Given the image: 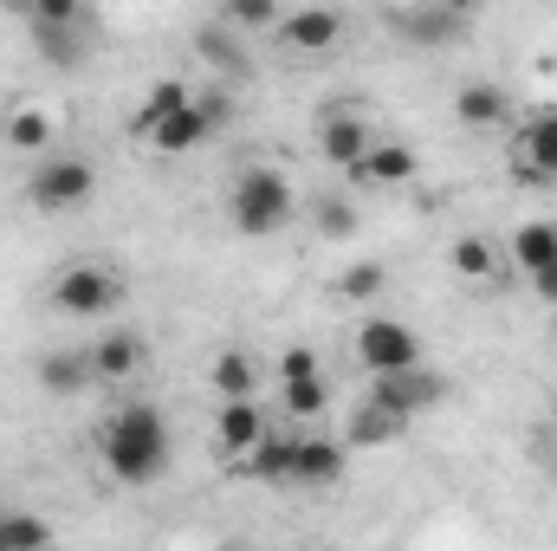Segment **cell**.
I'll use <instances>...</instances> for the list:
<instances>
[{
	"label": "cell",
	"instance_id": "obj_1",
	"mask_svg": "<svg viewBox=\"0 0 557 551\" xmlns=\"http://www.w3.org/2000/svg\"><path fill=\"white\" fill-rule=\"evenodd\" d=\"M98 454H104L111 480H124V487H156V480L169 474V461H175V441H169V421H162L156 403H124V409L104 421Z\"/></svg>",
	"mask_w": 557,
	"mask_h": 551
},
{
	"label": "cell",
	"instance_id": "obj_2",
	"mask_svg": "<svg viewBox=\"0 0 557 551\" xmlns=\"http://www.w3.org/2000/svg\"><path fill=\"white\" fill-rule=\"evenodd\" d=\"M227 215H234V228L240 234H253V241H267L278 234L285 221H292V182H285V169H247L234 188H227Z\"/></svg>",
	"mask_w": 557,
	"mask_h": 551
},
{
	"label": "cell",
	"instance_id": "obj_3",
	"mask_svg": "<svg viewBox=\"0 0 557 551\" xmlns=\"http://www.w3.org/2000/svg\"><path fill=\"white\" fill-rule=\"evenodd\" d=\"M91 195H98V169H91V156H72V149L46 156V162L33 169V182H26V201H33L39 215H72V208H85Z\"/></svg>",
	"mask_w": 557,
	"mask_h": 551
},
{
	"label": "cell",
	"instance_id": "obj_4",
	"mask_svg": "<svg viewBox=\"0 0 557 551\" xmlns=\"http://www.w3.org/2000/svg\"><path fill=\"white\" fill-rule=\"evenodd\" d=\"M227 118H234L227 91H214V98H188V105H175L169 118H156V124L143 131V143H149L156 156H188V149H201V143L214 137Z\"/></svg>",
	"mask_w": 557,
	"mask_h": 551
},
{
	"label": "cell",
	"instance_id": "obj_5",
	"mask_svg": "<svg viewBox=\"0 0 557 551\" xmlns=\"http://www.w3.org/2000/svg\"><path fill=\"white\" fill-rule=\"evenodd\" d=\"M117 273L111 267H65V273L52 279V311H65V318H98V311H111L117 305Z\"/></svg>",
	"mask_w": 557,
	"mask_h": 551
},
{
	"label": "cell",
	"instance_id": "obj_6",
	"mask_svg": "<svg viewBox=\"0 0 557 551\" xmlns=\"http://www.w3.org/2000/svg\"><path fill=\"white\" fill-rule=\"evenodd\" d=\"M357 357H363V370H370V377L421 364V338H416V325H403V318H370V325L357 331Z\"/></svg>",
	"mask_w": 557,
	"mask_h": 551
},
{
	"label": "cell",
	"instance_id": "obj_7",
	"mask_svg": "<svg viewBox=\"0 0 557 551\" xmlns=\"http://www.w3.org/2000/svg\"><path fill=\"white\" fill-rule=\"evenodd\" d=\"M441 396H447V377H428L421 364H409V370H383V377H370V403L396 409L403 421H416L421 409H434Z\"/></svg>",
	"mask_w": 557,
	"mask_h": 551
},
{
	"label": "cell",
	"instance_id": "obj_8",
	"mask_svg": "<svg viewBox=\"0 0 557 551\" xmlns=\"http://www.w3.org/2000/svg\"><path fill=\"white\" fill-rule=\"evenodd\" d=\"M278 39H285L292 52H331V46L344 39V13H337V7H298V13L278 20Z\"/></svg>",
	"mask_w": 557,
	"mask_h": 551
},
{
	"label": "cell",
	"instance_id": "obj_9",
	"mask_svg": "<svg viewBox=\"0 0 557 551\" xmlns=\"http://www.w3.org/2000/svg\"><path fill=\"white\" fill-rule=\"evenodd\" d=\"M344 467H350V441L298 434V474H292V487H337Z\"/></svg>",
	"mask_w": 557,
	"mask_h": 551
},
{
	"label": "cell",
	"instance_id": "obj_10",
	"mask_svg": "<svg viewBox=\"0 0 557 551\" xmlns=\"http://www.w3.org/2000/svg\"><path fill=\"white\" fill-rule=\"evenodd\" d=\"M416 169H421V162H416V149H409V143L376 137L350 175H357V182H370V188H403V182H416Z\"/></svg>",
	"mask_w": 557,
	"mask_h": 551
},
{
	"label": "cell",
	"instance_id": "obj_11",
	"mask_svg": "<svg viewBox=\"0 0 557 551\" xmlns=\"http://www.w3.org/2000/svg\"><path fill=\"white\" fill-rule=\"evenodd\" d=\"M240 467L260 480V487H292V474H298V434H260L247 454H240Z\"/></svg>",
	"mask_w": 557,
	"mask_h": 551
},
{
	"label": "cell",
	"instance_id": "obj_12",
	"mask_svg": "<svg viewBox=\"0 0 557 551\" xmlns=\"http://www.w3.org/2000/svg\"><path fill=\"white\" fill-rule=\"evenodd\" d=\"M260 434H267V415L253 409V396H221V415H214V448L221 454L240 461Z\"/></svg>",
	"mask_w": 557,
	"mask_h": 551
},
{
	"label": "cell",
	"instance_id": "obj_13",
	"mask_svg": "<svg viewBox=\"0 0 557 551\" xmlns=\"http://www.w3.org/2000/svg\"><path fill=\"white\" fill-rule=\"evenodd\" d=\"M370 143H376V131H370L363 118H350V111H337V118H324V124H318V149H324V162H331V169H357Z\"/></svg>",
	"mask_w": 557,
	"mask_h": 551
},
{
	"label": "cell",
	"instance_id": "obj_14",
	"mask_svg": "<svg viewBox=\"0 0 557 551\" xmlns=\"http://www.w3.org/2000/svg\"><path fill=\"white\" fill-rule=\"evenodd\" d=\"M454 118H460L467 131H499V124L512 118V98H506L499 85H486V78H467V85L454 91Z\"/></svg>",
	"mask_w": 557,
	"mask_h": 551
},
{
	"label": "cell",
	"instance_id": "obj_15",
	"mask_svg": "<svg viewBox=\"0 0 557 551\" xmlns=\"http://www.w3.org/2000/svg\"><path fill=\"white\" fill-rule=\"evenodd\" d=\"M519 175L557 182V111H539V118L519 131Z\"/></svg>",
	"mask_w": 557,
	"mask_h": 551
},
{
	"label": "cell",
	"instance_id": "obj_16",
	"mask_svg": "<svg viewBox=\"0 0 557 551\" xmlns=\"http://www.w3.org/2000/svg\"><path fill=\"white\" fill-rule=\"evenodd\" d=\"M91 383H98L91 351H46V357H39V390H46V396H78V390H91Z\"/></svg>",
	"mask_w": 557,
	"mask_h": 551
},
{
	"label": "cell",
	"instance_id": "obj_17",
	"mask_svg": "<svg viewBox=\"0 0 557 551\" xmlns=\"http://www.w3.org/2000/svg\"><path fill=\"white\" fill-rule=\"evenodd\" d=\"M137 364H143V338L137 331H111V338L91 344V370H98V383H131Z\"/></svg>",
	"mask_w": 557,
	"mask_h": 551
},
{
	"label": "cell",
	"instance_id": "obj_18",
	"mask_svg": "<svg viewBox=\"0 0 557 551\" xmlns=\"http://www.w3.org/2000/svg\"><path fill=\"white\" fill-rule=\"evenodd\" d=\"M33 52H39L46 65H59V72H78V65H85L78 26H33Z\"/></svg>",
	"mask_w": 557,
	"mask_h": 551
},
{
	"label": "cell",
	"instance_id": "obj_19",
	"mask_svg": "<svg viewBox=\"0 0 557 551\" xmlns=\"http://www.w3.org/2000/svg\"><path fill=\"white\" fill-rule=\"evenodd\" d=\"M447 260H454V273L473 279V285H493V279H499V254H493V241H486V234H460Z\"/></svg>",
	"mask_w": 557,
	"mask_h": 551
},
{
	"label": "cell",
	"instance_id": "obj_20",
	"mask_svg": "<svg viewBox=\"0 0 557 551\" xmlns=\"http://www.w3.org/2000/svg\"><path fill=\"white\" fill-rule=\"evenodd\" d=\"M512 260H519V273L532 279L545 260H557V221H525L519 234H512Z\"/></svg>",
	"mask_w": 557,
	"mask_h": 551
},
{
	"label": "cell",
	"instance_id": "obj_21",
	"mask_svg": "<svg viewBox=\"0 0 557 551\" xmlns=\"http://www.w3.org/2000/svg\"><path fill=\"white\" fill-rule=\"evenodd\" d=\"M409 421L396 409H383V403H370L363 396V409H357V421H350V448H383V441H396Z\"/></svg>",
	"mask_w": 557,
	"mask_h": 551
},
{
	"label": "cell",
	"instance_id": "obj_22",
	"mask_svg": "<svg viewBox=\"0 0 557 551\" xmlns=\"http://www.w3.org/2000/svg\"><path fill=\"white\" fill-rule=\"evenodd\" d=\"M214 390H221V396H253V390H260V370H253V357H247L240 344H227V351L214 357Z\"/></svg>",
	"mask_w": 557,
	"mask_h": 551
},
{
	"label": "cell",
	"instance_id": "obj_23",
	"mask_svg": "<svg viewBox=\"0 0 557 551\" xmlns=\"http://www.w3.org/2000/svg\"><path fill=\"white\" fill-rule=\"evenodd\" d=\"M403 26H409V39H416V46H447V39H460V13H447L441 0H434V7H421V13H409Z\"/></svg>",
	"mask_w": 557,
	"mask_h": 551
},
{
	"label": "cell",
	"instance_id": "obj_24",
	"mask_svg": "<svg viewBox=\"0 0 557 551\" xmlns=\"http://www.w3.org/2000/svg\"><path fill=\"white\" fill-rule=\"evenodd\" d=\"M278 403H285L292 415H324V409H331V383H324V370L278 383Z\"/></svg>",
	"mask_w": 557,
	"mask_h": 551
},
{
	"label": "cell",
	"instance_id": "obj_25",
	"mask_svg": "<svg viewBox=\"0 0 557 551\" xmlns=\"http://www.w3.org/2000/svg\"><path fill=\"white\" fill-rule=\"evenodd\" d=\"M20 546H52V526L33 519V513H0V551H20Z\"/></svg>",
	"mask_w": 557,
	"mask_h": 551
},
{
	"label": "cell",
	"instance_id": "obj_26",
	"mask_svg": "<svg viewBox=\"0 0 557 551\" xmlns=\"http://www.w3.org/2000/svg\"><path fill=\"white\" fill-rule=\"evenodd\" d=\"M188 98H195L188 85H175V78H156V85H149V98H143V111H137V137L156 124V118H169L175 105H188Z\"/></svg>",
	"mask_w": 557,
	"mask_h": 551
},
{
	"label": "cell",
	"instance_id": "obj_27",
	"mask_svg": "<svg viewBox=\"0 0 557 551\" xmlns=\"http://www.w3.org/2000/svg\"><path fill=\"white\" fill-rule=\"evenodd\" d=\"M221 13H227L234 33H267V26H278V0H221Z\"/></svg>",
	"mask_w": 557,
	"mask_h": 551
},
{
	"label": "cell",
	"instance_id": "obj_28",
	"mask_svg": "<svg viewBox=\"0 0 557 551\" xmlns=\"http://www.w3.org/2000/svg\"><path fill=\"white\" fill-rule=\"evenodd\" d=\"M7 143H13V149H46V143H52V118H46V111H13V118H7Z\"/></svg>",
	"mask_w": 557,
	"mask_h": 551
},
{
	"label": "cell",
	"instance_id": "obj_29",
	"mask_svg": "<svg viewBox=\"0 0 557 551\" xmlns=\"http://www.w3.org/2000/svg\"><path fill=\"white\" fill-rule=\"evenodd\" d=\"M383 285H389V267H383V260H363V267H350V273L337 279L344 298H376Z\"/></svg>",
	"mask_w": 557,
	"mask_h": 551
},
{
	"label": "cell",
	"instance_id": "obj_30",
	"mask_svg": "<svg viewBox=\"0 0 557 551\" xmlns=\"http://www.w3.org/2000/svg\"><path fill=\"white\" fill-rule=\"evenodd\" d=\"M26 26H85V0H33Z\"/></svg>",
	"mask_w": 557,
	"mask_h": 551
},
{
	"label": "cell",
	"instance_id": "obj_31",
	"mask_svg": "<svg viewBox=\"0 0 557 551\" xmlns=\"http://www.w3.org/2000/svg\"><path fill=\"white\" fill-rule=\"evenodd\" d=\"M318 228H324L331 241H350V234H357V208H350V201H324V208H318Z\"/></svg>",
	"mask_w": 557,
	"mask_h": 551
},
{
	"label": "cell",
	"instance_id": "obj_32",
	"mask_svg": "<svg viewBox=\"0 0 557 551\" xmlns=\"http://www.w3.org/2000/svg\"><path fill=\"white\" fill-rule=\"evenodd\" d=\"M201 52H208V59H214V65H221V72H240V65H247V59H240V46H234V39H221V33H214V26H208V33H201Z\"/></svg>",
	"mask_w": 557,
	"mask_h": 551
},
{
	"label": "cell",
	"instance_id": "obj_33",
	"mask_svg": "<svg viewBox=\"0 0 557 551\" xmlns=\"http://www.w3.org/2000/svg\"><path fill=\"white\" fill-rule=\"evenodd\" d=\"M318 370V351L311 344H292L285 357H278V383H292V377H311Z\"/></svg>",
	"mask_w": 557,
	"mask_h": 551
},
{
	"label": "cell",
	"instance_id": "obj_34",
	"mask_svg": "<svg viewBox=\"0 0 557 551\" xmlns=\"http://www.w3.org/2000/svg\"><path fill=\"white\" fill-rule=\"evenodd\" d=\"M532 292H539V298H552V305H557V260H545V267L532 273Z\"/></svg>",
	"mask_w": 557,
	"mask_h": 551
},
{
	"label": "cell",
	"instance_id": "obj_35",
	"mask_svg": "<svg viewBox=\"0 0 557 551\" xmlns=\"http://www.w3.org/2000/svg\"><path fill=\"white\" fill-rule=\"evenodd\" d=\"M441 7H447V13H460V20H467V13H473V7H480V0H441Z\"/></svg>",
	"mask_w": 557,
	"mask_h": 551
}]
</instances>
